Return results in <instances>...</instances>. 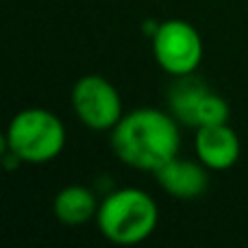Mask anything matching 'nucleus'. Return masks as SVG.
I'll use <instances>...</instances> for the list:
<instances>
[{"label": "nucleus", "instance_id": "nucleus-1", "mask_svg": "<svg viewBox=\"0 0 248 248\" xmlns=\"http://www.w3.org/2000/svg\"><path fill=\"white\" fill-rule=\"evenodd\" d=\"M170 111L140 107L124 113L111 131V150L124 166L141 172H157L179 157L181 126Z\"/></svg>", "mask_w": 248, "mask_h": 248}, {"label": "nucleus", "instance_id": "nucleus-2", "mask_svg": "<svg viewBox=\"0 0 248 248\" xmlns=\"http://www.w3.org/2000/svg\"><path fill=\"white\" fill-rule=\"evenodd\" d=\"M159 224V205L140 187H120L100 201L96 227L111 244L135 246L148 240Z\"/></svg>", "mask_w": 248, "mask_h": 248}, {"label": "nucleus", "instance_id": "nucleus-3", "mask_svg": "<svg viewBox=\"0 0 248 248\" xmlns=\"http://www.w3.org/2000/svg\"><path fill=\"white\" fill-rule=\"evenodd\" d=\"M7 150L22 163L42 166L63 153L68 131L57 113L44 107H29L17 111L7 126Z\"/></svg>", "mask_w": 248, "mask_h": 248}, {"label": "nucleus", "instance_id": "nucleus-4", "mask_svg": "<svg viewBox=\"0 0 248 248\" xmlns=\"http://www.w3.org/2000/svg\"><path fill=\"white\" fill-rule=\"evenodd\" d=\"M150 46L157 65L174 78L194 74L205 55L201 33L185 20H163L157 24Z\"/></svg>", "mask_w": 248, "mask_h": 248}, {"label": "nucleus", "instance_id": "nucleus-5", "mask_svg": "<svg viewBox=\"0 0 248 248\" xmlns=\"http://www.w3.org/2000/svg\"><path fill=\"white\" fill-rule=\"evenodd\" d=\"M70 103L78 122L96 133H111L124 116L120 92L100 74H85L78 78L72 87Z\"/></svg>", "mask_w": 248, "mask_h": 248}, {"label": "nucleus", "instance_id": "nucleus-6", "mask_svg": "<svg viewBox=\"0 0 248 248\" xmlns=\"http://www.w3.org/2000/svg\"><path fill=\"white\" fill-rule=\"evenodd\" d=\"M194 150L196 159L214 172L229 170L237 163L242 155V141L237 133L224 124H209V126H198L194 135Z\"/></svg>", "mask_w": 248, "mask_h": 248}, {"label": "nucleus", "instance_id": "nucleus-7", "mask_svg": "<svg viewBox=\"0 0 248 248\" xmlns=\"http://www.w3.org/2000/svg\"><path fill=\"white\" fill-rule=\"evenodd\" d=\"M157 183L168 196L176 201H196L209 187V168L201 161H189V159L174 157L161 166L157 172Z\"/></svg>", "mask_w": 248, "mask_h": 248}, {"label": "nucleus", "instance_id": "nucleus-8", "mask_svg": "<svg viewBox=\"0 0 248 248\" xmlns=\"http://www.w3.org/2000/svg\"><path fill=\"white\" fill-rule=\"evenodd\" d=\"M98 205L94 192L85 185H65L59 189L52 201V214L65 227H81V224L96 220Z\"/></svg>", "mask_w": 248, "mask_h": 248}, {"label": "nucleus", "instance_id": "nucleus-9", "mask_svg": "<svg viewBox=\"0 0 248 248\" xmlns=\"http://www.w3.org/2000/svg\"><path fill=\"white\" fill-rule=\"evenodd\" d=\"M207 90H209V87H205L201 81H196L192 74H187V77H179V81L170 87V94H168V107H170V113L181 124L194 126L198 103H201L202 94H205Z\"/></svg>", "mask_w": 248, "mask_h": 248}, {"label": "nucleus", "instance_id": "nucleus-10", "mask_svg": "<svg viewBox=\"0 0 248 248\" xmlns=\"http://www.w3.org/2000/svg\"><path fill=\"white\" fill-rule=\"evenodd\" d=\"M229 116H231V109H229L227 100L220 94H216V92L207 90L202 94L201 103H198L194 128L209 126V124H224V122H229Z\"/></svg>", "mask_w": 248, "mask_h": 248}]
</instances>
